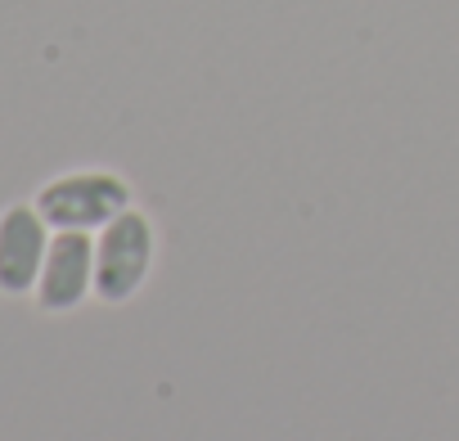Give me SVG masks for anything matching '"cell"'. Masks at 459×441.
<instances>
[{
	"instance_id": "4",
	"label": "cell",
	"mask_w": 459,
	"mask_h": 441,
	"mask_svg": "<svg viewBox=\"0 0 459 441\" xmlns=\"http://www.w3.org/2000/svg\"><path fill=\"white\" fill-rule=\"evenodd\" d=\"M50 253V235H46V216L37 212V203H14L0 212V293H32L41 280Z\"/></svg>"
},
{
	"instance_id": "3",
	"label": "cell",
	"mask_w": 459,
	"mask_h": 441,
	"mask_svg": "<svg viewBox=\"0 0 459 441\" xmlns=\"http://www.w3.org/2000/svg\"><path fill=\"white\" fill-rule=\"evenodd\" d=\"M91 289H95V244H91V235L86 230H55L41 280H37L41 311H50V316L77 311Z\"/></svg>"
},
{
	"instance_id": "1",
	"label": "cell",
	"mask_w": 459,
	"mask_h": 441,
	"mask_svg": "<svg viewBox=\"0 0 459 441\" xmlns=\"http://www.w3.org/2000/svg\"><path fill=\"white\" fill-rule=\"evenodd\" d=\"M131 207V189L117 171H68L37 194V212L55 230H95Z\"/></svg>"
},
{
	"instance_id": "2",
	"label": "cell",
	"mask_w": 459,
	"mask_h": 441,
	"mask_svg": "<svg viewBox=\"0 0 459 441\" xmlns=\"http://www.w3.org/2000/svg\"><path fill=\"white\" fill-rule=\"evenodd\" d=\"M149 262H153V226H149V216L126 207L117 212L100 244H95V293L104 302H126L144 275H149Z\"/></svg>"
}]
</instances>
